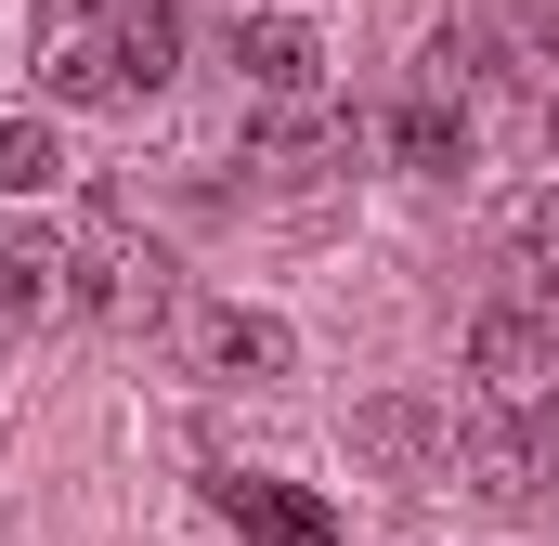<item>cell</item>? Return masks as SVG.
Here are the masks:
<instances>
[{
	"label": "cell",
	"mask_w": 559,
	"mask_h": 546,
	"mask_svg": "<svg viewBox=\"0 0 559 546\" xmlns=\"http://www.w3.org/2000/svg\"><path fill=\"white\" fill-rule=\"evenodd\" d=\"M52 273H66V299H79V312H105V325H131V312H156V299H169V261L143 248L131 209H105V195L79 209V248H66Z\"/></svg>",
	"instance_id": "1"
},
{
	"label": "cell",
	"mask_w": 559,
	"mask_h": 546,
	"mask_svg": "<svg viewBox=\"0 0 559 546\" xmlns=\"http://www.w3.org/2000/svg\"><path fill=\"white\" fill-rule=\"evenodd\" d=\"M468 378H481V404L495 416H547L559 404V339L534 299H495L481 325H468Z\"/></svg>",
	"instance_id": "2"
},
{
	"label": "cell",
	"mask_w": 559,
	"mask_h": 546,
	"mask_svg": "<svg viewBox=\"0 0 559 546\" xmlns=\"http://www.w3.org/2000/svg\"><path fill=\"white\" fill-rule=\"evenodd\" d=\"M235 66H248L261 105H312V92H325V39H312L299 13H248V26H235Z\"/></svg>",
	"instance_id": "3"
},
{
	"label": "cell",
	"mask_w": 559,
	"mask_h": 546,
	"mask_svg": "<svg viewBox=\"0 0 559 546\" xmlns=\"http://www.w3.org/2000/svg\"><path fill=\"white\" fill-rule=\"evenodd\" d=\"M209 508H222L235 534H261V546H338V521H325L312 495H286V482H248V468H209Z\"/></svg>",
	"instance_id": "4"
},
{
	"label": "cell",
	"mask_w": 559,
	"mask_h": 546,
	"mask_svg": "<svg viewBox=\"0 0 559 546\" xmlns=\"http://www.w3.org/2000/svg\"><path fill=\"white\" fill-rule=\"evenodd\" d=\"M182 339H195V365H209V378H286V325H274V312L209 299V312H182Z\"/></svg>",
	"instance_id": "5"
},
{
	"label": "cell",
	"mask_w": 559,
	"mask_h": 546,
	"mask_svg": "<svg viewBox=\"0 0 559 546\" xmlns=\"http://www.w3.org/2000/svg\"><path fill=\"white\" fill-rule=\"evenodd\" d=\"M391 156L429 169V182H455V169H468V105H455L442 79H417V92L391 105Z\"/></svg>",
	"instance_id": "6"
},
{
	"label": "cell",
	"mask_w": 559,
	"mask_h": 546,
	"mask_svg": "<svg viewBox=\"0 0 559 546\" xmlns=\"http://www.w3.org/2000/svg\"><path fill=\"white\" fill-rule=\"evenodd\" d=\"M468 468H481V495H495V508H521V495H534V468H547V442H534V416H468Z\"/></svg>",
	"instance_id": "7"
},
{
	"label": "cell",
	"mask_w": 559,
	"mask_h": 546,
	"mask_svg": "<svg viewBox=\"0 0 559 546\" xmlns=\"http://www.w3.org/2000/svg\"><path fill=\"white\" fill-rule=\"evenodd\" d=\"M352 156V118H325V105H286V118H261V143H248V169H338Z\"/></svg>",
	"instance_id": "8"
},
{
	"label": "cell",
	"mask_w": 559,
	"mask_h": 546,
	"mask_svg": "<svg viewBox=\"0 0 559 546\" xmlns=\"http://www.w3.org/2000/svg\"><path fill=\"white\" fill-rule=\"evenodd\" d=\"M105 39H118V79H131V92H156V79H169V52H182V13H169V0H131Z\"/></svg>",
	"instance_id": "9"
},
{
	"label": "cell",
	"mask_w": 559,
	"mask_h": 546,
	"mask_svg": "<svg viewBox=\"0 0 559 546\" xmlns=\"http://www.w3.org/2000/svg\"><path fill=\"white\" fill-rule=\"evenodd\" d=\"M52 182H66V143L39 118H0V195H52Z\"/></svg>",
	"instance_id": "10"
},
{
	"label": "cell",
	"mask_w": 559,
	"mask_h": 546,
	"mask_svg": "<svg viewBox=\"0 0 559 546\" xmlns=\"http://www.w3.org/2000/svg\"><path fill=\"white\" fill-rule=\"evenodd\" d=\"M508 273H521V299H559V195L521 209V235H508Z\"/></svg>",
	"instance_id": "11"
},
{
	"label": "cell",
	"mask_w": 559,
	"mask_h": 546,
	"mask_svg": "<svg viewBox=\"0 0 559 546\" xmlns=\"http://www.w3.org/2000/svg\"><path fill=\"white\" fill-rule=\"evenodd\" d=\"M39 312H52V261L39 248H0V339H26Z\"/></svg>",
	"instance_id": "12"
},
{
	"label": "cell",
	"mask_w": 559,
	"mask_h": 546,
	"mask_svg": "<svg viewBox=\"0 0 559 546\" xmlns=\"http://www.w3.org/2000/svg\"><path fill=\"white\" fill-rule=\"evenodd\" d=\"M547 143H559V118H547Z\"/></svg>",
	"instance_id": "13"
}]
</instances>
